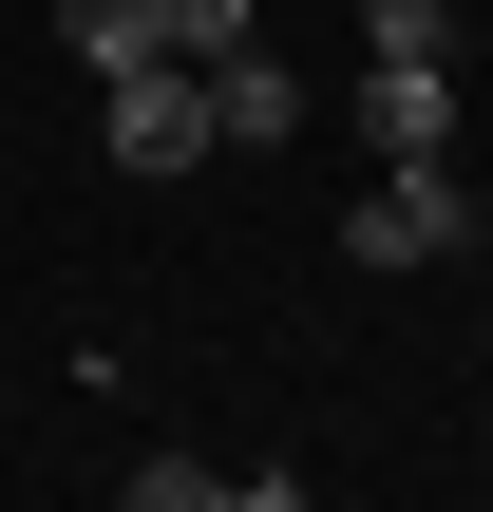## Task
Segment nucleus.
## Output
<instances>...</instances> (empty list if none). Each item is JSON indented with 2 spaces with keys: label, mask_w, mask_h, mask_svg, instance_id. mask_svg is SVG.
<instances>
[{
  "label": "nucleus",
  "mask_w": 493,
  "mask_h": 512,
  "mask_svg": "<svg viewBox=\"0 0 493 512\" xmlns=\"http://www.w3.org/2000/svg\"><path fill=\"white\" fill-rule=\"evenodd\" d=\"M361 133H380V171L456 152V57H361Z\"/></svg>",
  "instance_id": "3"
},
{
  "label": "nucleus",
  "mask_w": 493,
  "mask_h": 512,
  "mask_svg": "<svg viewBox=\"0 0 493 512\" xmlns=\"http://www.w3.org/2000/svg\"><path fill=\"white\" fill-rule=\"evenodd\" d=\"M247 38V0H171V57H228Z\"/></svg>",
  "instance_id": "8"
},
{
  "label": "nucleus",
  "mask_w": 493,
  "mask_h": 512,
  "mask_svg": "<svg viewBox=\"0 0 493 512\" xmlns=\"http://www.w3.org/2000/svg\"><path fill=\"white\" fill-rule=\"evenodd\" d=\"M361 57H456V0H361Z\"/></svg>",
  "instance_id": "6"
},
{
  "label": "nucleus",
  "mask_w": 493,
  "mask_h": 512,
  "mask_svg": "<svg viewBox=\"0 0 493 512\" xmlns=\"http://www.w3.org/2000/svg\"><path fill=\"white\" fill-rule=\"evenodd\" d=\"M114 512H228V494H209V456H133V494H114Z\"/></svg>",
  "instance_id": "7"
},
{
  "label": "nucleus",
  "mask_w": 493,
  "mask_h": 512,
  "mask_svg": "<svg viewBox=\"0 0 493 512\" xmlns=\"http://www.w3.org/2000/svg\"><path fill=\"white\" fill-rule=\"evenodd\" d=\"M190 76H209V133H228V152H285V133H304V76H285L266 38H228V57H190Z\"/></svg>",
  "instance_id": "4"
},
{
  "label": "nucleus",
  "mask_w": 493,
  "mask_h": 512,
  "mask_svg": "<svg viewBox=\"0 0 493 512\" xmlns=\"http://www.w3.org/2000/svg\"><path fill=\"white\" fill-rule=\"evenodd\" d=\"M95 133H114V171H152V190H171V171H209V76H190V57H152V76H114V114H95Z\"/></svg>",
  "instance_id": "2"
},
{
  "label": "nucleus",
  "mask_w": 493,
  "mask_h": 512,
  "mask_svg": "<svg viewBox=\"0 0 493 512\" xmlns=\"http://www.w3.org/2000/svg\"><path fill=\"white\" fill-rule=\"evenodd\" d=\"M342 247H361V266H456V247H475V190H456V152L380 171V190L342 209Z\"/></svg>",
  "instance_id": "1"
},
{
  "label": "nucleus",
  "mask_w": 493,
  "mask_h": 512,
  "mask_svg": "<svg viewBox=\"0 0 493 512\" xmlns=\"http://www.w3.org/2000/svg\"><path fill=\"white\" fill-rule=\"evenodd\" d=\"M228 512H323V494H304V475H228Z\"/></svg>",
  "instance_id": "9"
},
{
  "label": "nucleus",
  "mask_w": 493,
  "mask_h": 512,
  "mask_svg": "<svg viewBox=\"0 0 493 512\" xmlns=\"http://www.w3.org/2000/svg\"><path fill=\"white\" fill-rule=\"evenodd\" d=\"M57 38H76L95 76H152V57H171V0H57Z\"/></svg>",
  "instance_id": "5"
}]
</instances>
